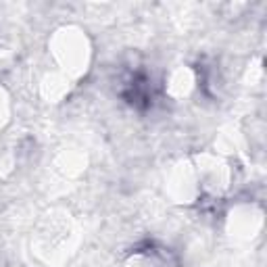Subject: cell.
I'll return each mask as SVG.
<instances>
[{"label": "cell", "instance_id": "6da1fadb", "mask_svg": "<svg viewBox=\"0 0 267 267\" xmlns=\"http://www.w3.org/2000/svg\"><path fill=\"white\" fill-rule=\"evenodd\" d=\"M123 96L127 98V103H132L136 107H146L151 103V84H148L144 73H136L130 82H127V88Z\"/></svg>", "mask_w": 267, "mask_h": 267}]
</instances>
